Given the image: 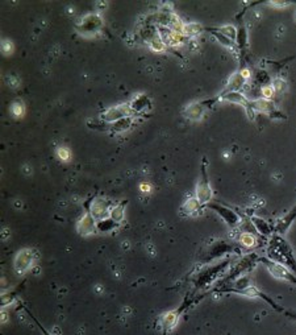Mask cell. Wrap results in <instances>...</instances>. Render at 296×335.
I'll return each mask as SVG.
<instances>
[{
    "instance_id": "obj_11",
    "label": "cell",
    "mask_w": 296,
    "mask_h": 335,
    "mask_svg": "<svg viewBox=\"0 0 296 335\" xmlns=\"http://www.w3.org/2000/svg\"><path fill=\"white\" fill-rule=\"evenodd\" d=\"M228 264H229V260H226L225 263H221V264H219V265H215V267H212V268H208L207 271H204V272L200 273V275L197 276L196 284L199 285V286H203V285L209 284V282H211V281H212L213 279L219 275V273H221V271H224V269H225V267Z\"/></svg>"
},
{
    "instance_id": "obj_31",
    "label": "cell",
    "mask_w": 296,
    "mask_h": 335,
    "mask_svg": "<svg viewBox=\"0 0 296 335\" xmlns=\"http://www.w3.org/2000/svg\"><path fill=\"white\" fill-rule=\"evenodd\" d=\"M272 87L275 88L276 92L283 94V92H286V90H287V82L284 80H282V78H276V80H274V82H272Z\"/></svg>"
},
{
    "instance_id": "obj_37",
    "label": "cell",
    "mask_w": 296,
    "mask_h": 335,
    "mask_svg": "<svg viewBox=\"0 0 296 335\" xmlns=\"http://www.w3.org/2000/svg\"><path fill=\"white\" fill-rule=\"evenodd\" d=\"M9 84H11L12 87H17V86H19L16 78H11V82H9Z\"/></svg>"
},
{
    "instance_id": "obj_28",
    "label": "cell",
    "mask_w": 296,
    "mask_h": 335,
    "mask_svg": "<svg viewBox=\"0 0 296 335\" xmlns=\"http://www.w3.org/2000/svg\"><path fill=\"white\" fill-rule=\"evenodd\" d=\"M150 49L153 52H165L167 49V45L162 41V38H153L149 44Z\"/></svg>"
},
{
    "instance_id": "obj_3",
    "label": "cell",
    "mask_w": 296,
    "mask_h": 335,
    "mask_svg": "<svg viewBox=\"0 0 296 335\" xmlns=\"http://www.w3.org/2000/svg\"><path fill=\"white\" fill-rule=\"evenodd\" d=\"M212 189H211V185H209L208 174H207V167H205V160L203 167H201V177L200 181L197 182V186H196V198L197 201L200 202L201 205H207L209 202L212 201Z\"/></svg>"
},
{
    "instance_id": "obj_10",
    "label": "cell",
    "mask_w": 296,
    "mask_h": 335,
    "mask_svg": "<svg viewBox=\"0 0 296 335\" xmlns=\"http://www.w3.org/2000/svg\"><path fill=\"white\" fill-rule=\"evenodd\" d=\"M98 228V223H96V219L92 217L90 213H86L82 217V218L78 221L76 223V230L80 235L83 236H87V235L94 234Z\"/></svg>"
},
{
    "instance_id": "obj_17",
    "label": "cell",
    "mask_w": 296,
    "mask_h": 335,
    "mask_svg": "<svg viewBox=\"0 0 296 335\" xmlns=\"http://www.w3.org/2000/svg\"><path fill=\"white\" fill-rule=\"evenodd\" d=\"M295 219H296V205L294 206L291 211H290V213H288L284 218H282V221L276 224L275 231L276 232H279V234H284V232L290 228V226H291L292 222H294Z\"/></svg>"
},
{
    "instance_id": "obj_12",
    "label": "cell",
    "mask_w": 296,
    "mask_h": 335,
    "mask_svg": "<svg viewBox=\"0 0 296 335\" xmlns=\"http://www.w3.org/2000/svg\"><path fill=\"white\" fill-rule=\"evenodd\" d=\"M101 24H103V21H101V17L99 15H88L80 20L78 28H79L80 32L90 33V32H96L100 28Z\"/></svg>"
},
{
    "instance_id": "obj_5",
    "label": "cell",
    "mask_w": 296,
    "mask_h": 335,
    "mask_svg": "<svg viewBox=\"0 0 296 335\" xmlns=\"http://www.w3.org/2000/svg\"><path fill=\"white\" fill-rule=\"evenodd\" d=\"M208 207L209 209H212L213 211H216L221 218H222V221H224L228 226L232 227V228L237 227L238 224H240V222H241L240 215H238L234 210L229 209V207H226V206L224 205H221V203L213 202V203H209Z\"/></svg>"
},
{
    "instance_id": "obj_1",
    "label": "cell",
    "mask_w": 296,
    "mask_h": 335,
    "mask_svg": "<svg viewBox=\"0 0 296 335\" xmlns=\"http://www.w3.org/2000/svg\"><path fill=\"white\" fill-rule=\"evenodd\" d=\"M267 253H269V257L272 261L283 264L284 267L291 269L292 272L296 275V260L294 257L291 247L284 242V239H282L280 236H274L271 239Z\"/></svg>"
},
{
    "instance_id": "obj_26",
    "label": "cell",
    "mask_w": 296,
    "mask_h": 335,
    "mask_svg": "<svg viewBox=\"0 0 296 335\" xmlns=\"http://www.w3.org/2000/svg\"><path fill=\"white\" fill-rule=\"evenodd\" d=\"M209 32L215 36V37L219 40V42L220 44H222L224 46H226V48H229V49H233L234 48V42L232 41V40H229L228 37H225L224 34H221L220 32H217V30H212V29H209Z\"/></svg>"
},
{
    "instance_id": "obj_27",
    "label": "cell",
    "mask_w": 296,
    "mask_h": 335,
    "mask_svg": "<svg viewBox=\"0 0 296 335\" xmlns=\"http://www.w3.org/2000/svg\"><path fill=\"white\" fill-rule=\"evenodd\" d=\"M130 124H132V119H130V117H124V119H121L119 122L113 123V130L121 132V131L128 130L130 127Z\"/></svg>"
},
{
    "instance_id": "obj_33",
    "label": "cell",
    "mask_w": 296,
    "mask_h": 335,
    "mask_svg": "<svg viewBox=\"0 0 296 335\" xmlns=\"http://www.w3.org/2000/svg\"><path fill=\"white\" fill-rule=\"evenodd\" d=\"M1 51L4 52L5 55H9L13 52V44L9 40H4L1 42Z\"/></svg>"
},
{
    "instance_id": "obj_15",
    "label": "cell",
    "mask_w": 296,
    "mask_h": 335,
    "mask_svg": "<svg viewBox=\"0 0 296 335\" xmlns=\"http://www.w3.org/2000/svg\"><path fill=\"white\" fill-rule=\"evenodd\" d=\"M234 250H236V251H238L237 248L233 247L232 244H228L226 242H222V240H220V242H217L215 246H212V248H211V251H209V253H208V257H207V260H211V259H213V257H219V256L224 255L225 252H233Z\"/></svg>"
},
{
    "instance_id": "obj_34",
    "label": "cell",
    "mask_w": 296,
    "mask_h": 335,
    "mask_svg": "<svg viewBox=\"0 0 296 335\" xmlns=\"http://www.w3.org/2000/svg\"><path fill=\"white\" fill-rule=\"evenodd\" d=\"M140 190H141L142 193H149L151 190V185L148 184V182H142V184L140 185Z\"/></svg>"
},
{
    "instance_id": "obj_22",
    "label": "cell",
    "mask_w": 296,
    "mask_h": 335,
    "mask_svg": "<svg viewBox=\"0 0 296 335\" xmlns=\"http://www.w3.org/2000/svg\"><path fill=\"white\" fill-rule=\"evenodd\" d=\"M203 30V27L197 23H188V24H184L183 34L186 37H195L197 34L200 33Z\"/></svg>"
},
{
    "instance_id": "obj_23",
    "label": "cell",
    "mask_w": 296,
    "mask_h": 335,
    "mask_svg": "<svg viewBox=\"0 0 296 335\" xmlns=\"http://www.w3.org/2000/svg\"><path fill=\"white\" fill-rule=\"evenodd\" d=\"M240 243H241L245 248H253L255 247V244H257V239H255V236L251 234V232L245 231V232H242V234L240 235Z\"/></svg>"
},
{
    "instance_id": "obj_13",
    "label": "cell",
    "mask_w": 296,
    "mask_h": 335,
    "mask_svg": "<svg viewBox=\"0 0 296 335\" xmlns=\"http://www.w3.org/2000/svg\"><path fill=\"white\" fill-rule=\"evenodd\" d=\"M184 36L183 33H179V32H174L171 30L170 28H166V30H163L162 33V41L166 44L167 46H180L183 44Z\"/></svg>"
},
{
    "instance_id": "obj_32",
    "label": "cell",
    "mask_w": 296,
    "mask_h": 335,
    "mask_svg": "<svg viewBox=\"0 0 296 335\" xmlns=\"http://www.w3.org/2000/svg\"><path fill=\"white\" fill-rule=\"evenodd\" d=\"M57 156L59 160L62 161H69L71 159V153L69 151V148L66 147H58L57 148Z\"/></svg>"
},
{
    "instance_id": "obj_21",
    "label": "cell",
    "mask_w": 296,
    "mask_h": 335,
    "mask_svg": "<svg viewBox=\"0 0 296 335\" xmlns=\"http://www.w3.org/2000/svg\"><path fill=\"white\" fill-rule=\"evenodd\" d=\"M251 222H253L255 228L258 230L259 234L265 235V236H269V235H271V232H272L270 224H269L266 221H263V219L257 218V217H253V218H251Z\"/></svg>"
},
{
    "instance_id": "obj_16",
    "label": "cell",
    "mask_w": 296,
    "mask_h": 335,
    "mask_svg": "<svg viewBox=\"0 0 296 335\" xmlns=\"http://www.w3.org/2000/svg\"><path fill=\"white\" fill-rule=\"evenodd\" d=\"M179 313L180 310H173V311H167L165 314L162 315L161 318V326L165 329V330H171L174 329L175 325L179 321Z\"/></svg>"
},
{
    "instance_id": "obj_7",
    "label": "cell",
    "mask_w": 296,
    "mask_h": 335,
    "mask_svg": "<svg viewBox=\"0 0 296 335\" xmlns=\"http://www.w3.org/2000/svg\"><path fill=\"white\" fill-rule=\"evenodd\" d=\"M132 113H134V111L130 107V105H120L111 107L107 111H104V112L101 113V117H103L104 122L115 123L121 120V119H124V117H129Z\"/></svg>"
},
{
    "instance_id": "obj_29",
    "label": "cell",
    "mask_w": 296,
    "mask_h": 335,
    "mask_svg": "<svg viewBox=\"0 0 296 335\" xmlns=\"http://www.w3.org/2000/svg\"><path fill=\"white\" fill-rule=\"evenodd\" d=\"M261 92H262V98L271 101V98H274L276 91L275 88L272 87V84H266V86H263V87L261 88Z\"/></svg>"
},
{
    "instance_id": "obj_20",
    "label": "cell",
    "mask_w": 296,
    "mask_h": 335,
    "mask_svg": "<svg viewBox=\"0 0 296 335\" xmlns=\"http://www.w3.org/2000/svg\"><path fill=\"white\" fill-rule=\"evenodd\" d=\"M200 206H201V203L197 201V198L192 197V198H188V199H186V202H184L183 206H182L180 209H182V211H183L184 214L190 215V214L196 213L197 210L200 209Z\"/></svg>"
},
{
    "instance_id": "obj_8",
    "label": "cell",
    "mask_w": 296,
    "mask_h": 335,
    "mask_svg": "<svg viewBox=\"0 0 296 335\" xmlns=\"http://www.w3.org/2000/svg\"><path fill=\"white\" fill-rule=\"evenodd\" d=\"M33 261L34 253L32 250H28V248L20 250V251L17 252L16 257H15V264H13L15 271L19 275H23V273H25L33 265Z\"/></svg>"
},
{
    "instance_id": "obj_25",
    "label": "cell",
    "mask_w": 296,
    "mask_h": 335,
    "mask_svg": "<svg viewBox=\"0 0 296 335\" xmlns=\"http://www.w3.org/2000/svg\"><path fill=\"white\" fill-rule=\"evenodd\" d=\"M217 32H220L221 34H224L225 37H228L229 40H232V41H236L237 40V29L234 28L233 26H224V27H220V28H217Z\"/></svg>"
},
{
    "instance_id": "obj_6",
    "label": "cell",
    "mask_w": 296,
    "mask_h": 335,
    "mask_svg": "<svg viewBox=\"0 0 296 335\" xmlns=\"http://www.w3.org/2000/svg\"><path fill=\"white\" fill-rule=\"evenodd\" d=\"M251 109L254 110V112H262L267 113L269 116L274 117V119H286V115L280 112L279 110L276 109L274 102L265 99V98H259L255 101H251Z\"/></svg>"
},
{
    "instance_id": "obj_30",
    "label": "cell",
    "mask_w": 296,
    "mask_h": 335,
    "mask_svg": "<svg viewBox=\"0 0 296 335\" xmlns=\"http://www.w3.org/2000/svg\"><path fill=\"white\" fill-rule=\"evenodd\" d=\"M24 111H25V107H24V105L21 102H13L12 106H11V112L15 116H23Z\"/></svg>"
},
{
    "instance_id": "obj_18",
    "label": "cell",
    "mask_w": 296,
    "mask_h": 335,
    "mask_svg": "<svg viewBox=\"0 0 296 335\" xmlns=\"http://www.w3.org/2000/svg\"><path fill=\"white\" fill-rule=\"evenodd\" d=\"M184 115L191 120H199L203 116V103H191L184 110Z\"/></svg>"
},
{
    "instance_id": "obj_19",
    "label": "cell",
    "mask_w": 296,
    "mask_h": 335,
    "mask_svg": "<svg viewBox=\"0 0 296 335\" xmlns=\"http://www.w3.org/2000/svg\"><path fill=\"white\" fill-rule=\"evenodd\" d=\"M167 27H169L171 30H174V32L183 33L184 29L183 21H182V19H179V16L175 15V13L170 12V15H169V20H167Z\"/></svg>"
},
{
    "instance_id": "obj_14",
    "label": "cell",
    "mask_w": 296,
    "mask_h": 335,
    "mask_svg": "<svg viewBox=\"0 0 296 335\" xmlns=\"http://www.w3.org/2000/svg\"><path fill=\"white\" fill-rule=\"evenodd\" d=\"M244 84H245V80L242 78L241 73H234L233 76L229 78L224 90L220 92V95H224V94H228V92L240 91L244 87Z\"/></svg>"
},
{
    "instance_id": "obj_36",
    "label": "cell",
    "mask_w": 296,
    "mask_h": 335,
    "mask_svg": "<svg viewBox=\"0 0 296 335\" xmlns=\"http://www.w3.org/2000/svg\"><path fill=\"white\" fill-rule=\"evenodd\" d=\"M240 73H241L242 78H244V80H245V81L250 80V78H251V73H250V70H249V69H242V70L240 71Z\"/></svg>"
},
{
    "instance_id": "obj_4",
    "label": "cell",
    "mask_w": 296,
    "mask_h": 335,
    "mask_svg": "<svg viewBox=\"0 0 296 335\" xmlns=\"http://www.w3.org/2000/svg\"><path fill=\"white\" fill-rule=\"evenodd\" d=\"M216 101H225L229 102V103H234V105L242 106V107L246 110L247 116L250 117V119H254V110L251 109V101H249V99L240 91L228 92V94H224V95H219V97L213 99V102Z\"/></svg>"
},
{
    "instance_id": "obj_24",
    "label": "cell",
    "mask_w": 296,
    "mask_h": 335,
    "mask_svg": "<svg viewBox=\"0 0 296 335\" xmlns=\"http://www.w3.org/2000/svg\"><path fill=\"white\" fill-rule=\"evenodd\" d=\"M124 217H125V209H124V206L123 205L115 206L113 209H111V213H109V219H112L115 223L121 222V221L124 219Z\"/></svg>"
},
{
    "instance_id": "obj_35",
    "label": "cell",
    "mask_w": 296,
    "mask_h": 335,
    "mask_svg": "<svg viewBox=\"0 0 296 335\" xmlns=\"http://www.w3.org/2000/svg\"><path fill=\"white\" fill-rule=\"evenodd\" d=\"M271 5H274V7H280V8H284V7H287V5H290L291 3L290 1H270Z\"/></svg>"
},
{
    "instance_id": "obj_2",
    "label": "cell",
    "mask_w": 296,
    "mask_h": 335,
    "mask_svg": "<svg viewBox=\"0 0 296 335\" xmlns=\"http://www.w3.org/2000/svg\"><path fill=\"white\" fill-rule=\"evenodd\" d=\"M259 260L266 265V268L269 269L271 276H274L278 280L287 281L290 284L296 285V275L292 272L291 269H288L287 267H284L280 263H276V261H272L271 259H267V257H261Z\"/></svg>"
},
{
    "instance_id": "obj_9",
    "label": "cell",
    "mask_w": 296,
    "mask_h": 335,
    "mask_svg": "<svg viewBox=\"0 0 296 335\" xmlns=\"http://www.w3.org/2000/svg\"><path fill=\"white\" fill-rule=\"evenodd\" d=\"M111 209H109V201L103 197L95 198L94 202L91 203V209H90V214L92 217L99 222V221H104L108 219Z\"/></svg>"
}]
</instances>
